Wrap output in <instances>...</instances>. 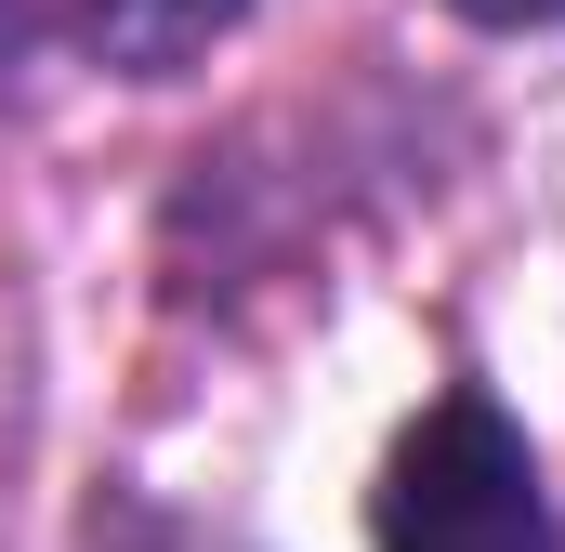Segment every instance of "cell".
<instances>
[{"mask_svg": "<svg viewBox=\"0 0 565 552\" xmlns=\"http://www.w3.org/2000/svg\"><path fill=\"white\" fill-rule=\"evenodd\" d=\"M369 540L382 552H565V513L540 487L526 421L487 382H447L369 487Z\"/></svg>", "mask_w": 565, "mask_h": 552, "instance_id": "obj_1", "label": "cell"}, {"mask_svg": "<svg viewBox=\"0 0 565 552\" xmlns=\"http://www.w3.org/2000/svg\"><path fill=\"white\" fill-rule=\"evenodd\" d=\"M250 0H0V79H26L40 53H79L106 79H184L211 40H237Z\"/></svg>", "mask_w": 565, "mask_h": 552, "instance_id": "obj_2", "label": "cell"}, {"mask_svg": "<svg viewBox=\"0 0 565 552\" xmlns=\"http://www.w3.org/2000/svg\"><path fill=\"white\" fill-rule=\"evenodd\" d=\"M460 26H500V40H526V26H565V0H447Z\"/></svg>", "mask_w": 565, "mask_h": 552, "instance_id": "obj_3", "label": "cell"}]
</instances>
